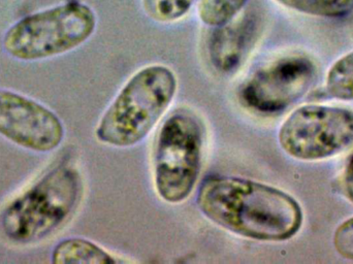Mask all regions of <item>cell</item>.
I'll list each match as a JSON object with an SVG mask.
<instances>
[{
    "mask_svg": "<svg viewBox=\"0 0 353 264\" xmlns=\"http://www.w3.org/2000/svg\"><path fill=\"white\" fill-rule=\"evenodd\" d=\"M196 205L209 221L236 236L259 242H283L302 227V207L275 187L236 176L205 179Z\"/></svg>",
    "mask_w": 353,
    "mask_h": 264,
    "instance_id": "1",
    "label": "cell"
},
{
    "mask_svg": "<svg viewBox=\"0 0 353 264\" xmlns=\"http://www.w3.org/2000/svg\"><path fill=\"white\" fill-rule=\"evenodd\" d=\"M81 195L80 172L66 164L55 166L3 207L0 232L12 244L41 242L72 217Z\"/></svg>",
    "mask_w": 353,
    "mask_h": 264,
    "instance_id": "2",
    "label": "cell"
},
{
    "mask_svg": "<svg viewBox=\"0 0 353 264\" xmlns=\"http://www.w3.org/2000/svg\"><path fill=\"white\" fill-rule=\"evenodd\" d=\"M176 87L175 74L167 66L139 70L103 114L95 136L101 143L117 148L140 143L173 103Z\"/></svg>",
    "mask_w": 353,
    "mask_h": 264,
    "instance_id": "3",
    "label": "cell"
},
{
    "mask_svg": "<svg viewBox=\"0 0 353 264\" xmlns=\"http://www.w3.org/2000/svg\"><path fill=\"white\" fill-rule=\"evenodd\" d=\"M97 17L90 6L68 1L12 24L2 41L4 51L21 61H39L80 47L92 35Z\"/></svg>",
    "mask_w": 353,
    "mask_h": 264,
    "instance_id": "4",
    "label": "cell"
},
{
    "mask_svg": "<svg viewBox=\"0 0 353 264\" xmlns=\"http://www.w3.org/2000/svg\"><path fill=\"white\" fill-rule=\"evenodd\" d=\"M203 136L192 115L174 114L157 135L154 152V186L165 203L186 201L199 180Z\"/></svg>",
    "mask_w": 353,
    "mask_h": 264,
    "instance_id": "5",
    "label": "cell"
},
{
    "mask_svg": "<svg viewBox=\"0 0 353 264\" xmlns=\"http://www.w3.org/2000/svg\"><path fill=\"white\" fill-rule=\"evenodd\" d=\"M279 143L300 160L325 159L353 143V111L329 105H305L282 124Z\"/></svg>",
    "mask_w": 353,
    "mask_h": 264,
    "instance_id": "6",
    "label": "cell"
},
{
    "mask_svg": "<svg viewBox=\"0 0 353 264\" xmlns=\"http://www.w3.org/2000/svg\"><path fill=\"white\" fill-rule=\"evenodd\" d=\"M314 62L302 55L286 56L249 77L239 91L242 105L255 113L273 115L300 101L316 81Z\"/></svg>",
    "mask_w": 353,
    "mask_h": 264,
    "instance_id": "7",
    "label": "cell"
},
{
    "mask_svg": "<svg viewBox=\"0 0 353 264\" xmlns=\"http://www.w3.org/2000/svg\"><path fill=\"white\" fill-rule=\"evenodd\" d=\"M65 130L60 118L43 103L20 93L0 89V135L37 153L54 151Z\"/></svg>",
    "mask_w": 353,
    "mask_h": 264,
    "instance_id": "8",
    "label": "cell"
},
{
    "mask_svg": "<svg viewBox=\"0 0 353 264\" xmlns=\"http://www.w3.org/2000/svg\"><path fill=\"white\" fill-rule=\"evenodd\" d=\"M256 22L252 14L234 17L230 22L216 27L209 41V56L216 70L232 72L242 64L252 47Z\"/></svg>",
    "mask_w": 353,
    "mask_h": 264,
    "instance_id": "9",
    "label": "cell"
},
{
    "mask_svg": "<svg viewBox=\"0 0 353 264\" xmlns=\"http://www.w3.org/2000/svg\"><path fill=\"white\" fill-rule=\"evenodd\" d=\"M54 264H114L117 261L109 252L91 241L68 238L54 247L51 253Z\"/></svg>",
    "mask_w": 353,
    "mask_h": 264,
    "instance_id": "10",
    "label": "cell"
},
{
    "mask_svg": "<svg viewBox=\"0 0 353 264\" xmlns=\"http://www.w3.org/2000/svg\"><path fill=\"white\" fill-rule=\"evenodd\" d=\"M282 6L310 16L341 18L353 12V0H276Z\"/></svg>",
    "mask_w": 353,
    "mask_h": 264,
    "instance_id": "11",
    "label": "cell"
},
{
    "mask_svg": "<svg viewBox=\"0 0 353 264\" xmlns=\"http://www.w3.org/2000/svg\"><path fill=\"white\" fill-rule=\"evenodd\" d=\"M327 91L334 99L353 101V51L332 66L327 77Z\"/></svg>",
    "mask_w": 353,
    "mask_h": 264,
    "instance_id": "12",
    "label": "cell"
},
{
    "mask_svg": "<svg viewBox=\"0 0 353 264\" xmlns=\"http://www.w3.org/2000/svg\"><path fill=\"white\" fill-rule=\"evenodd\" d=\"M247 0H201L199 16L209 26H221L236 17Z\"/></svg>",
    "mask_w": 353,
    "mask_h": 264,
    "instance_id": "13",
    "label": "cell"
},
{
    "mask_svg": "<svg viewBox=\"0 0 353 264\" xmlns=\"http://www.w3.org/2000/svg\"><path fill=\"white\" fill-rule=\"evenodd\" d=\"M193 0H143L145 12L159 22H172L182 18Z\"/></svg>",
    "mask_w": 353,
    "mask_h": 264,
    "instance_id": "14",
    "label": "cell"
},
{
    "mask_svg": "<svg viewBox=\"0 0 353 264\" xmlns=\"http://www.w3.org/2000/svg\"><path fill=\"white\" fill-rule=\"evenodd\" d=\"M334 246L342 257L353 261V217L337 228L334 236Z\"/></svg>",
    "mask_w": 353,
    "mask_h": 264,
    "instance_id": "15",
    "label": "cell"
},
{
    "mask_svg": "<svg viewBox=\"0 0 353 264\" xmlns=\"http://www.w3.org/2000/svg\"><path fill=\"white\" fill-rule=\"evenodd\" d=\"M343 184L346 196L353 203V154L350 156L347 165H346Z\"/></svg>",
    "mask_w": 353,
    "mask_h": 264,
    "instance_id": "16",
    "label": "cell"
}]
</instances>
